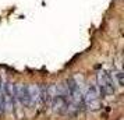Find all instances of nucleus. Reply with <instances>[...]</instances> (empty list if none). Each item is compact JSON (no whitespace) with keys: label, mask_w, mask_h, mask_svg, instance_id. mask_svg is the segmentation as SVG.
<instances>
[{"label":"nucleus","mask_w":124,"mask_h":120,"mask_svg":"<svg viewBox=\"0 0 124 120\" xmlns=\"http://www.w3.org/2000/svg\"><path fill=\"white\" fill-rule=\"evenodd\" d=\"M16 98L17 102H20L25 108H31L32 106V101H31V94H29V85H16Z\"/></svg>","instance_id":"7ed1b4c3"},{"label":"nucleus","mask_w":124,"mask_h":120,"mask_svg":"<svg viewBox=\"0 0 124 120\" xmlns=\"http://www.w3.org/2000/svg\"><path fill=\"white\" fill-rule=\"evenodd\" d=\"M4 110V102H3V81L0 80V112Z\"/></svg>","instance_id":"39448f33"},{"label":"nucleus","mask_w":124,"mask_h":120,"mask_svg":"<svg viewBox=\"0 0 124 120\" xmlns=\"http://www.w3.org/2000/svg\"><path fill=\"white\" fill-rule=\"evenodd\" d=\"M82 98H84V106L89 109V110H96L101 108V92L98 89L96 85H88L86 89L82 91Z\"/></svg>","instance_id":"f03ea898"},{"label":"nucleus","mask_w":124,"mask_h":120,"mask_svg":"<svg viewBox=\"0 0 124 120\" xmlns=\"http://www.w3.org/2000/svg\"><path fill=\"white\" fill-rule=\"evenodd\" d=\"M113 78H114V81H117V85L118 87H123L124 81H123V71H121V70L116 71V73L113 74Z\"/></svg>","instance_id":"20e7f679"},{"label":"nucleus","mask_w":124,"mask_h":120,"mask_svg":"<svg viewBox=\"0 0 124 120\" xmlns=\"http://www.w3.org/2000/svg\"><path fill=\"white\" fill-rule=\"evenodd\" d=\"M96 87L102 96L113 95L116 92V81L113 78V75L106 70H101L96 74Z\"/></svg>","instance_id":"f257e3e1"}]
</instances>
